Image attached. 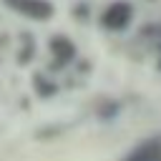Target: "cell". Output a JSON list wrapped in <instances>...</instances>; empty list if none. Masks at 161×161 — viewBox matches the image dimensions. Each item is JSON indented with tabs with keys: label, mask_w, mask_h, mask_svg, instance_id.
Returning <instances> with one entry per match:
<instances>
[{
	"label": "cell",
	"mask_w": 161,
	"mask_h": 161,
	"mask_svg": "<svg viewBox=\"0 0 161 161\" xmlns=\"http://www.w3.org/2000/svg\"><path fill=\"white\" fill-rule=\"evenodd\" d=\"M98 20H101V25H103L106 30H123V28H128L131 20H133V5L126 3V0H116V3H111V5L101 13Z\"/></svg>",
	"instance_id": "obj_1"
},
{
	"label": "cell",
	"mask_w": 161,
	"mask_h": 161,
	"mask_svg": "<svg viewBox=\"0 0 161 161\" xmlns=\"http://www.w3.org/2000/svg\"><path fill=\"white\" fill-rule=\"evenodd\" d=\"M3 3L30 20H50L55 15V8L50 0H3Z\"/></svg>",
	"instance_id": "obj_2"
},
{
	"label": "cell",
	"mask_w": 161,
	"mask_h": 161,
	"mask_svg": "<svg viewBox=\"0 0 161 161\" xmlns=\"http://www.w3.org/2000/svg\"><path fill=\"white\" fill-rule=\"evenodd\" d=\"M121 161H161V136H151L136 143Z\"/></svg>",
	"instance_id": "obj_3"
},
{
	"label": "cell",
	"mask_w": 161,
	"mask_h": 161,
	"mask_svg": "<svg viewBox=\"0 0 161 161\" xmlns=\"http://www.w3.org/2000/svg\"><path fill=\"white\" fill-rule=\"evenodd\" d=\"M50 55H53L55 63L65 65V63H70V60L75 58V45H73L65 35H53V38H50Z\"/></svg>",
	"instance_id": "obj_4"
},
{
	"label": "cell",
	"mask_w": 161,
	"mask_h": 161,
	"mask_svg": "<svg viewBox=\"0 0 161 161\" xmlns=\"http://www.w3.org/2000/svg\"><path fill=\"white\" fill-rule=\"evenodd\" d=\"M86 10H88L86 5H75V13H73V15H75V18H86Z\"/></svg>",
	"instance_id": "obj_5"
},
{
	"label": "cell",
	"mask_w": 161,
	"mask_h": 161,
	"mask_svg": "<svg viewBox=\"0 0 161 161\" xmlns=\"http://www.w3.org/2000/svg\"><path fill=\"white\" fill-rule=\"evenodd\" d=\"M158 68H161V60H158Z\"/></svg>",
	"instance_id": "obj_6"
}]
</instances>
